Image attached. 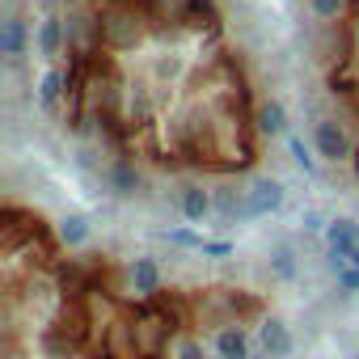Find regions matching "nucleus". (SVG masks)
<instances>
[{"instance_id":"nucleus-1","label":"nucleus","mask_w":359,"mask_h":359,"mask_svg":"<svg viewBox=\"0 0 359 359\" xmlns=\"http://www.w3.org/2000/svg\"><path fill=\"white\" fill-rule=\"evenodd\" d=\"M43 118L118 191H169L187 220L271 169L287 131L241 0H39L26 30Z\"/></svg>"},{"instance_id":"nucleus-3","label":"nucleus","mask_w":359,"mask_h":359,"mask_svg":"<svg viewBox=\"0 0 359 359\" xmlns=\"http://www.w3.org/2000/svg\"><path fill=\"white\" fill-rule=\"evenodd\" d=\"M300 26L317 93L313 144L359 187V0H300Z\"/></svg>"},{"instance_id":"nucleus-2","label":"nucleus","mask_w":359,"mask_h":359,"mask_svg":"<svg viewBox=\"0 0 359 359\" xmlns=\"http://www.w3.org/2000/svg\"><path fill=\"white\" fill-rule=\"evenodd\" d=\"M271 313L258 283L165 275L43 203H0V359H250Z\"/></svg>"}]
</instances>
